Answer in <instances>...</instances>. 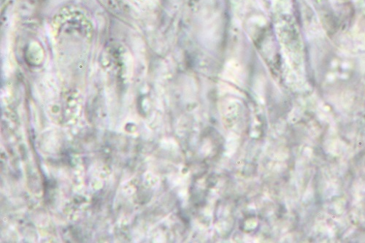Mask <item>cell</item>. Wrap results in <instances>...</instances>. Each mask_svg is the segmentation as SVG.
<instances>
[{"mask_svg":"<svg viewBox=\"0 0 365 243\" xmlns=\"http://www.w3.org/2000/svg\"><path fill=\"white\" fill-rule=\"evenodd\" d=\"M106 5L120 15L131 16L146 6L148 0H103Z\"/></svg>","mask_w":365,"mask_h":243,"instance_id":"obj_1","label":"cell"}]
</instances>
